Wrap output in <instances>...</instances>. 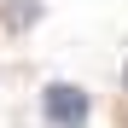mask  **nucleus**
Returning <instances> with one entry per match:
<instances>
[{"mask_svg":"<svg viewBox=\"0 0 128 128\" xmlns=\"http://www.w3.org/2000/svg\"><path fill=\"white\" fill-rule=\"evenodd\" d=\"M47 122L52 128H82L88 122V93L70 88V82H52L47 88Z\"/></svg>","mask_w":128,"mask_h":128,"instance_id":"f257e3e1","label":"nucleus"}]
</instances>
